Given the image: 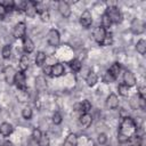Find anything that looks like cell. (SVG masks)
Returning <instances> with one entry per match:
<instances>
[{
    "instance_id": "1",
    "label": "cell",
    "mask_w": 146,
    "mask_h": 146,
    "mask_svg": "<svg viewBox=\"0 0 146 146\" xmlns=\"http://www.w3.org/2000/svg\"><path fill=\"white\" fill-rule=\"evenodd\" d=\"M137 133H138V128H137L133 119L128 116V115L122 117V121H121V123L119 125L117 140L121 144H124V143L129 141Z\"/></svg>"
},
{
    "instance_id": "2",
    "label": "cell",
    "mask_w": 146,
    "mask_h": 146,
    "mask_svg": "<svg viewBox=\"0 0 146 146\" xmlns=\"http://www.w3.org/2000/svg\"><path fill=\"white\" fill-rule=\"evenodd\" d=\"M105 14L108 16V18L111 19L112 24H120L123 19L122 13L121 10L116 7V6H108L105 10Z\"/></svg>"
},
{
    "instance_id": "3",
    "label": "cell",
    "mask_w": 146,
    "mask_h": 146,
    "mask_svg": "<svg viewBox=\"0 0 146 146\" xmlns=\"http://www.w3.org/2000/svg\"><path fill=\"white\" fill-rule=\"evenodd\" d=\"M13 36L15 39H24L26 36V24L24 22H18L13 27Z\"/></svg>"
},
{
    "instance_id": "4",
    "label": "cell",
    "mask_w": 146,
    "mask_h": 146,
    "mask_svg": "<svg viewBox=\"0 0 146 146\" xmlns=\"http://www.w3.org/2000/svg\"><path fill=\"white\" fill-rule=\"evenodd\" d=\"M47 42L51 47H57L60 42V34L56 29H50L47 33Z\"/></svg>"
},
{
    "instance_id": "5",
    "label": "cell",
    "mask_w": 146,
    "mask_h": 146,
    "mask_svg": "<svg viewBox=\"0 0 146 146\" xmlns=\"http://www.w3.org/2000/svg\"><path fill=\"white\" fill-rule=\"evenodd\" d=\"M92 36H94V40L98 43V44H103L106 40V36H107V33H106V30L99 25L97 27H95L94 32H92Z\"/></svg>"
},
{
    "instance_id": "6",
    "label": "cell",
    "mask_w": 146,
    "mask_h": 146,
    "mask_svg": "<svg viewBox=\"0 0 146 146\" xmlns=\"http://www.w3.org/2000/svg\"><path fill=\"white\" fill-rule=\"evenodd\" d=\"M14 84L17 87L18 90H27L26 76H25V73H24V72H21V71H17V72H16Z\"/></svg>"
},
{
    "instance_id": "7",
    "label": "cell",
    "mask_w": 146,
    "mask_h": 146,
    "mask_svg": "<svg viewBox=\"0 0 146 146\" xmlns=\"http://www.w3.org/2000/svg\"><path fill=\"white\" fill-rule=\"evenodd\" d=\"M122 79H123V83L125 86H128L129 88L131 87H135L136 83H137V79H136V75L132 71L130 70H125L123 72V75H122Z\"/></svg>"
},
{
    "instance_id": "8",
    "label": "cell",
    "mask_w": 146,
    "mask_h": 146,
    "mask_svg": "<svg viewBox=\"0 0 146 146\" xmlns=\"http://www.w3.org/2000/svg\"><path fill=\"white\" fill-rule=\"evenodd\" d=\"M80 24L84 29H88V27L91 26V24H92V14H91L90 10L86 9L81 14V16H80Z\"/></svg>"
},
{
    "instance_id": "9",
    "label": "cell",
    "mask_w": 146,
    "mask_h": 146,
    "mask_svg": "<svg viewBox=\"0 0 146 146\" xmlns=\"http://www.w3.org/2000/svg\"><path fill=\"white\" fill-rule=\"evenodd\" d=\"M130 30L133 34H141L145 31V24L140 19L133 18L130 23Z\"/></svg>"
},
{
    "instance_id": "10",
    "label": "cell",
    "mask_w": 146,
    "mask_h": 146,
    "mask_svg": "<svg viewBox=\"0 0 146 146\" xmlns=\"http://www.w3.org/2000/svg\"><path fill=\"white\" fill-rule=\"evenodd\" d=\"M16 70L14 68V66L8 65L3 68V75H5V80L8 84H14L15 81V75H16Z\"/></svg>"
},
{
    "instance_id": "11",
    "label": "cell",
    "mask_w": 146,
    "mask_h": 146,
    "mask_svg": "<svg viewBox=\"0 0 146 146\" xmlns=\"http://www.w3.org/2000/svg\"><path fill=\"white\" fill-rule=\"evenodd\" d=\"M57 9H58L59 14L62 15V17H64V18H68L72 14V9L66 1H58Z\"/></svg>"
},
{
    "instance_id": "12",
    "label": "cell",
    "mask_w": 146,
    "mask_h": 146,
    "mask_svg": "<svg viewBox=\"0 0 146 146\" xmlns=\"http://www.w3.org/2000/svg\"><path fill=\"white\" fill-rule=\"evenodd\" d=\"M119 105H120V100H119L117 95L114 94V92L110 94L107 96V98H106V106H107V108H110V110H116L119 107Z\"/></svg>"
},
{
    "instance_id": "13",
    "label": "cell",
    "mask_w": 146,
    "mask_h": 146,
    "mask_svg": "<svg viewBox=\"0 0 146 146\" xmlns=\"http://www.w3.org/2000/svg\"><path fill=\"white\" fill-rule=\"evenodd\" d=\"M92 120H94V117H92V115L90 114V113H82L81 115H80V117H79V122H80V124L83 127V128H89L91 124H92Z\"/></svg>"
},
{
    "instance_id": "14",
    "label": "cell",
    "mask_w": 146,
    "mask_h": 146,
    "mask_svg": "<svg viewBox=\"0 0 146 146\" xmlns=\"http://www.w3.org/2000/svg\"><path fill=\"white\" fill-rule=\"evenodd\" d=\"M24 11H25V14H26L29 17H34V16H36V14H38V10H36V2H35V1H27Z\"/></svg>"
},
{
    "instance_id": "15",
    "label": "cell",
    "mask_w": 146,
    "mask_h": 146,
    "mask_svg": "<svg viewBox=\"0 0 146 146\" xmlns=\"http://www.w3.org/2000/svg\"><path fill=\"white\" fill-rule=\"evenodd\" d=\"M34 48H35L34 42L32 41V39H31L30 36L26 35V36L23 39V49H24L25 54H26V55L32 54V52L34 51Z\"/></svg>"
},
{
    "instance_id": "16",
    "label": "cell",
    "mask_w": 146,
    "mask_h": 146,
    "mask_svg": "<svg viewBox=\"0 0 146 146\" xmlns=\"http://www.w3.org/2000/svg\"><path fill=\"white\" fill-rule=\"evenodd\" d=\"M65 73V66L63 65V63H55L54 65H51V75L52 76H62Z\"/></svg>"
},
{
    "instance_id": "17",
    "label": "cell",
    "mask_w": 146,
    "mask_h": 146,
    "mask_svg": "<svg viewBox=\"0 0 146 146\" xmlns=\"http://www.w3.org/2000/svg\"><path fill=\"white\" fill-rule=\"evenodd\" d=\"M35 89L40 92L47 90V80L43 75H39L35 78Z\"/></svg>"
},
{
    "instance_id": "18",
    "label": "cell",
    "mask_w": 146,
    "mask_h": 146,
    "mask_svg": "<svg viewBox=\"0 0 146 146\" xmlns=\"http://www.w3.org/2000/svg\"><path fill=\"white\" fill-rule=\"evenodd\" d=\"M14 131V127L9 123V122H2L0 124V135L3 137H8L13 133Z\"/></svg>"
},
{
    "instance_id": "19",
    "label": "cell",
    "mask_w": 146,
    "mask_h": 146,
    "mask_svg": "<svg viewBox=\"0 0 146 146\" xmlns=\"http://www.w3.org/2000/svg\"><path fill=\"white\" fill-rule=\"evenodd\" d=\"M30 66V58H29V55H22V57L19 58V63H18V68L21 72H25L27 71Z\"/></svg>"
},
{
    "instance_id": "20",
    "label": "cell",
    "mask_w": 146,
    "mask_h": 146,
    "mask_svg": "<svg viewBox=\"0 0 146 146\" xmlns=\"http://www.w3.org/2000/svg\"><path fill=\"white\" fill-rule=\"evenodd\" d=\"M63 146H78V136L75 133H68L63 143Z\"/></svg>"
},
{
    "instance_id": "21",
    "label": "cell",
    "mask_w": 146,
    "mask_h": 146,
    "mask_svg": "<svg viewBox=\"0 0 146 146\" xmlns=\"http://www.w3.org/2000/svg\"><path fill=\"white\" fill-rule=\"evenodd\" d=\"M86 82H87V86L94 87V86L98 82V75H97V73L90 71V72L87 74V76H86Z\"/></svg>"
},
{
    "instance_id": "22",
    "label": "cell",
    "mask_w": 146,
    "mask_h": 146,
    "mask_svg": "<svg viewBox=\"0 0 146 146\" xmlns=\"http://www.w3.org/2000/svg\"><path fill=\"white\" fill-rule=\"evenodd\" d=\"M46 59H47V55L46 52L43 51H38L36 55H35V58H34V62H35V65L39 66V67H42L46 63Z\"/></svg>"
},
{
    "instance_id": "23",
    "label": "cell",
    "mask_w": 146,
    "mask_h": 146,
    "mask_svg": "<svg viewBox=\"0 0 146 146\" xmlns=\"http://www.w3.org/2000/svg\"><path fill=\"white\" fill-rule=\"evenodd\" d=\"M107 72L111 73L114 78L117 79V76H119V74H120V72H121V65H120V63H119V62H114V63L110 66V68L107 70Z\"/></svg>"
},
{
    "instance_id": "24",
    "label": "cell",
    "mask_w": 146,
    "mask_h": 146,
    "mask_svg": "<svg viewBox=\"0 0 146 146\" xmlns=\"http://www.w3.org/2000/svg\"><path fill=\"white\" fill-rule=\"evenodd\" d=\"M136 50L140 55H145L146 54V41H145V39H139L137 41V43H136Z\"/></svg>"
},
{
    "instance_id": "25",
    "label": "cell",
    "mask_w": 146,
    "mask_h": 146,
    "mask_svg": "<svg viewBox=\"0 0 146 146\" xmlns=\"http://www.w3.org/2000/svg\"><path fill=\"white\" fill-rule=\"evenodd\" d=\"M70 67H71V70H72L73 72L78 73V72H80L81 68H82V63H81L80 59L74 58V59H72V60L70 62Z\"/></svg>"
},
{
    "instance_id": "26",
    "label": "cell",
    "mask_w": 146,
    "mask_h": 146,
    "mask_svg": "<svg viewBox=\"0 0 146 146\" xmlns=\"http://www.w3.org/2000/svg\"><path fill=\"white\" fill-rule=\"evenodd\" d=\"M16 98L18 102L21 103H26L29 100V91L27 90H18L17 89V94H16Z\"/></svg>"
},
{
    "instance_id": "27",
    "label": "cell",
    "mask_w": 146,
    "mask_h": 146,
    "mask_svg": "<svg viewBox=\"0 0 146 146\" xmlns=\"http://www.w3.org/2000/svg\"><path fill=\"white\" fill-rule=\"evenodd\" d=\"M80 108H81V113H89L92 108V105L88 99H84L82 100V103H80Z\"/></svg>"
},
{
    "instance_id": "28",
    "label": "cell",
    "mask_w": 146,
    "mask_h": 146,
    "mask_svg": "<svg viewBox=\"0 0 146 146\" xmlns=\"http://www.w3.org/2000/svg\"><path fill=\"white\" fill-rule=\"evenodd\" d=\"M1 56H2L3 59H9L10 58V56H11V46L10 44H5L2 47Z\"/></svg>"
},
{
    "instance_id": "29",
    "label": "cell",
    "mask_w": 146,
    "mask_h": 146,
    "mask_svg": "<svg viewBox=\"0 0 146 146\" xmlns=\"http://www.w3.org/2000/svg\"><path fill=\"white\" fill-rule=\"evenodd\" d=\"M129 87L128 86H125L123 82L122 83H120L119 86H117V91H119V95L120 96H122V97H127L128 95H129Z\"/></svg>"
},
{
    "instance_id": "30",
    "label": "cell",
    "mask_w": 146,
    "mask_h": 146,
    "mask_svg": "<svg viewBox=\"0 0 146 146\" xmlns=\"http://www.w3.org/2000/svg\"><path fill=\"white\" fill-rule=\"evenodd\" d=\"M32 115H33V111H32V108H31L30 106H25V107L22 110V116H23V119H25V120H31Z\"/></svg>"
},
{
    "instance_id": "31",
    "label": "cell",
    "mask_w": 146,
    "mask_h": 146,
    "mask_svg": "<svg viewBox=\"0 0 146 146\" xmlns=\"http://www.w3.org/2000/svg\"><path fill=\"white\" fill-rule=\"evenodd\" d=\"M36 143H38V146H50V139L46 133H42V136Z\"/></svg>"
},
{
    "instance_id": "32",
    "label": "cell",
    "mask_w": 146,
    "mask_h": 146,
    "mask_svg": "<svg viewBox=\"0 0 146 146\" xmlns=\"http://www.w3.org/2000/svg\"><path fill=\"white\" fill-rule=\"evenodd\" d=\"M51 121H52V123H54L55 125H59V124L63 122V116H62V114H60L59 112H55V113L52 114V116H51Z\"/></svg>"
},
{
    "instance_id": "33",
    "label": "cell",
    "mask_w": 146,
    "mask_h": 146,
    "mask_svg": "<svg viewBox=\"0 0 146 146\" xmlns=\"http://www.w3.org/2000/svg\"><path fill=\"white\" fill-rule=\"evenodd\" d=\"M105 30L106 29H108V27H111V25H112V22H111V19L108 18V16L104 13L103 15H102V24H100Z\"/></svg>"
},
{
    "instance_id": "34",
    "label": "cell",
    "mask_w": 146,
    "mask_h": 146,
    "mask_svg": "<svg viewBox=\"0 0 146 146\" xmlns=\"http://www.w3.org/2000/svg\"><path fill=\"white\" fill-rule=\"evenodd\" d=\"M116 80V78H114L111 73H108L107 71H106V73H104V75H103V82H105V83H112V82H114Z\"/></svg>"
},
{
    "instance_id": "35",
    "label": "cell",
    "mask_w": 146,
    "mask_h": 146,
    "mask_svg": "<svg viewBox=\"0 0 146 146\" xmlns=\"http://www.w3.org/2000/svg\"><path fill=\"white\" fill-rule=\"evenodd\" d=\"M97 143L98 145H105L107 143V135L105 132H100L97 136Z\"/></svg>"
},
{
    "instance_id": "36",
    "label": "cell",
    "mask_w": 146,
    "mask_h": 146,
    "mask_svg": "<svg viewBox=\"0 0 146 146\" xmlns=\"http://www.w3.org/2000/svg\"><path fill=\"white\" fill-rule=\"evenodd\" d=\"M41 136H42V131H41L39 128H34V129L32 130V138H33L35 141H38Z\"/></svg>"
},
{
    "instance_id": "37",
    "label": "cell",
    "mask_w": 146,
    "mask_h": 146,
    "mask_svg": "<svg viewBox=\"0 0 146 146\" xmlns=\"http://www.w3.org/2000/svg\"><path fill=\"white\" fill-rule=\"evenodd\" d=\"M26 6V1H14V9L16 10H24Z\"/></svg>"
},
{
    "instance_id": "38",
    "label": "cell",
    "mask_w": 146,
    "mask_h": 146,
    "mask_svg": "<svg viewBox=\"0 0 146 146\" xmlns=\"http://www.w3.org/2000/svg\"><path fill=\"white\" fill-rule=\"evenodd\" d=\"M129 104H130V106H131L132 110H137V107H138V95L132 96V97L130 98Z\"/></svg>"
},
{
    "instance_id": "39",
    "label": "cell",
    "mask_w": 146,
    "mask_h": 146,
    "mask_svg": "<svg viewBox=\"0 0 146 146\" xmlns=\"http://www.w3.org/2000/svg\"><path fill=\"white\" fill-rule=\"evenodd\" d=\"M39 15H40V17H41V19H42L43 22H48V21H49V18H50V15H49V11H48L47 9H44V10H42L41 13H39Z\"/></svg>"
},
{
    "instance_id": "40",
    "label": "cell",
    "mask_w": 146,
    "mask_h": 146,
    "mask_svg": "<svg viewBox=\"0 0 146 146\" xmlns=\"http://www.w3.org/2000/svg\"><path fill=\"white\" fill-rule=\"evenodd\" d=\"M8 14V11H7V9H6V7L2 5V3H0V21L1 19H3L5 18V16Z\"/></svg>"
},
{
    "instance_id": "41",
    "label": "cell",
    "mask_w": 146,
    "mask_h": 146,
    "mask_svg": "<svg viewBox=\"0 0 146 146\" xmlns=\"http://www.w3.org/2000/svg\"><path fill=\"white\" fill-rule=\"evenodd\" d=\"M42 72L44 75H51V65H43Z\"/></svg>"
},
{
    "instance_id": "42",
    "label": "cell",
    "mask_w": 146,
    "mask_h": 146,
    "mask_svg": "<svg viewBox=\"0 0 146 146\" xmlns=\"http://www.w3.org/2000/svg\"><path fill=\"white\" fill-rule=\"evenodd\" d=\"M138 96L146 98V88L145 87H139L138 88Z\"/></svg>"
},
{
    "instance_id": "43",
    "label": "cell",
    "mask_w": 146,
    "mask_h": 146,
    "mask_svg": "<svg viewBox=\"0 0 146 146\" xmlns=\"http://www.w3.org/2000/svg\"><path fill=\"white\" fill-rule=\"evenodd\" d=\"M1 146H14V144L11 143V141H9V140H7V141H5Z\"/></svg>"
},
{
    "instance_id": "44",
    "label": "cell",
    "mask_w": 146,
    "mask_h": 146,
    "mask_svg": "<svg viewBox=\"0 0 146 146\" xmlns=\"http://www.w3.org/2000/svg\"><path fill=\"white\" fill-rule=\"evenodd\" d=\"M0 114H1V106H0Z\"/></svg>"
}]
</instances>
